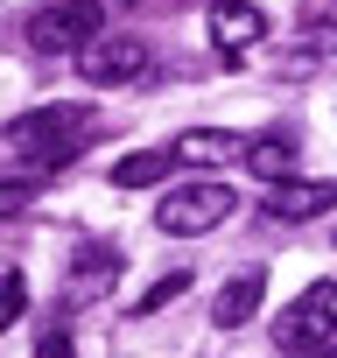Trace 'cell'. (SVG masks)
Wrapping results in <instances>:
<instances>
[{
	"instance_id": "cell-1",
	"label": "cell",
	"mask_w": 337,
	"mask_h": 358,
	"mask_svg": "<svg viewBox=\"0 0 337 358\" xmlns=\"http://www.w3.org/2000/svg\"><path fill=\"white\" fill-rule=\"evenodd\" d=\"M85 141H92V113L85 106H36V113H22L8 127V148L29 155V162H43V169H64Z\"/></svg>"
},
{
	"instance_id": "cell-2",
	"label": "cell",
	"mask_w": 337,
	"mask_h": 358,
	"mask_svg": "<svg viewBox=\"0 0 337 358\" xmlns=\"http://www.w3.org/2000/svg\"><path fill=\"white\" fill-rule=\"evenodd\" d=\"M232 211H239L232 183H176V190L155 204V225H162L168 239H204V232H218Z\"/></svg>"
},
{
	"instance_id": "cell-3",
	"label": "cell",
	"mask_w": 337,
	"mask_h": 358,
	"mask_svg": "<svg viewBox=\"0 0 337 358\" xmlns=\"http://www.w3.org/2000/svg\"><path fill=\"white\" fill-rule=\"evenodd\" d=\"M274 344L281 351H323V344H337V281H316V288H302L288 309H281V323H274Z\"/></svg>"
},
{
	"instance_id": "cell-4",
	"label": "cell",
	"mask_w": 337,
	"mask_h": 358,
	"mask_svg": "<svg viewBox=\"0 0 337 358\" xmlns=\"http://www.w3.org/2000/svg\"><path fill=\"white\" fill-rule=\"evenodd\" d=\"M92 36H106V8L99 0H57L29 22V50L36 57H78Z\"/></svg>"
},
{
	"instance_id": "cell-5",
	"label": "cell",
	"mask_w": 337,
	"mask_h": 358,
	"mask_svg": "<svg viewBox=\"0 0 337 358\" xmlns=\"http://www.w3.org/2000/svg\"><path fill=\"white\" fill-rule=\"evenodd\" d=\"M141 71H148V43H141V36H92V43L78 50V78L99 85V92L134 85Z\"/></svg>"
},
{
	"instance_id": "cell-6",
	"label": "cell",
	"mask_w": 337,
	"mask_h": 358,
	"mask_svg": "<svg viewBox=\"0 0 337 358\" xmlns=\"http://www.w3.org/2000/svg\"><path fill=\"white\" fill-rule=\"evenodd\" d=\"M330 204H337V183H323V176H281L260 211H267L274 225H309V218H323Z\"/></svg>"
},
{
	"instance_id": "cell-7",
	"label": "cell",
	"mask_w": 337,
	"mask_h": 358,
	"mask_svg": "<svg viewBox=\"0 0 337 358\" xmlns=\"http://www.w3.org/2000/svg\"><path fill=\"white\" fill-rule=\"evenodd\" d=\"M260 36H267V15H260V8H246V0H218V8H211V43H218L225 57L253 50Z\"/></svg>"
},
{
	"instance_id": "cell-8",
	"label": "cell",
	"mask_w": 337,
	"mask_h": 358,
	"mask_svg": "<svg viewBox=\"0 0 337 358\" xmlns=\"http://www.w3.org/2000/svg\"><path fill=\"white\" fill-rule=\"evenodd\" d=\"M260 295H267V274H260V267L232 274V281L218 288V302H211V323H218V330H239V323H253V316H260Z\"/></svg>"
},
{
	"instance_id": "cell-9",
	"label": "cell",
	"mask_w": 337,
	"mask_h": 358,
	"mask_svg": "<svg viewBox=\"0 0 337 358\" xmlns=\"http://www.w3.org/2000/svg\"><path fill=\"white\" fill-rule=\"evenodd\" d=\"M176 162H190V169L246 162V141H239V134H225V127H190V134H176Z\"/></svg>"
},
{
	"instance_id": "cell-10",
	"label": "cell",
	"mask_w": 337,
	"mask_h": 358,
	"mask_svg": "<svg viewBox=\"0 0 337 358\" xmlns=\"http://www.w3.org/2000/svg\"><path fill=\"white\" fill-rule=\"evenodd\" d=\"M246 169H253V176H267V183H281V176L295 169V134H288V127L253 134V141H246Z\"/></svg>"
},
{
	"instance_id": "cell-11",
	"label": "cell",
	"mask_w": 337,
	"mask_h": 358,
	"mask_svg": "<svg viewBox=\"0 0 337 358\" xmlns=\"http://www.w3.org/2000/svg\"><path fill=\"white\" fill-rule=\"evenodd\" d=\"M168 169H176V148H141V155H120L113 162V183L120 190H148V183H162Z\"/></svg>"
},
{
	"instance_id": "cell-12",
	"label": "cell",
	"mask_w": 337,
	"mask_h": 358,
	"mask_svg": "<svg viewBox=\"0 0 337 358\" xmlns=\"http://www.w3.org/2000/svg\"><path fill=\"white\" fill-rule=\"evenodd\" d=\"M113 274H120V246H106V239H92V246L78 253V288H71V295L85 302V295H99V288H106Z\"/></svg>"
},
{
	"instance_id": "cell-13",
	"label": "cell",
	"mask_w": 337,
	"mask_h": 358,
	"mask_svg": "<svg viewBox=\"0 0 337 358\" xmlns=\"http://www.w3.org/2000/svg\"><path fill=\"white\" fill-rule=\"evenodd\" d=\"M183 288H190V267H176V274H162V281H155V288H148V295H141V302H134V316H155V309H162V302H176V295H183Z\"/></svg>"
},
{
	"instance_id": "cell-14",
	"label": "cell",
	"mask_w": 337,
	"mask_h": 358,
	"mask_svg": "<svg viewBox=\"0 0 337 358\" xmlns=\"http://www.w3.org/2000/svg\"><path fill=\"white\" fill-rule=\"evenodd\" d=\"M22 309H29L22 274H0V330H15V323H22Z\"/></svg>"
},
{
	"instance_id": "cell-15",
	"label": "cell",
	"mask_w": 337,
	"mask_h": 358,
	"mask_svg": "<svg viewBox=\"0 0 337 358\" xmlns=\"http://www.w3.org/2000/svg\"><path fill=\"white\" fill-rule=\"evenodd\" d=\"M29 197H36V183H29V176H8V183H0V218H15Z\"/></svg>"
},
{
	"instance_id": "cell-16",
	"label": "cell",
	"mask_w": 337,
	"mask_h": 358,
	"mask_svg": "<svg viewBox=\"0 0 337 358\" xmlns=\"http://www.w3.org/2000/svg\"><path fill=\"white\" fill-rule=\"evenodd\" d=\"M36 358H71V337H64V330H50V337L36 344Z\"/></svg>"
},
{
	"instance_id": "cell-17",
	"label": "cell",
	"mask_w": 337,
	"mask_h": 358,
	"mask_svg": "<svg viewBox=\"0 0 337 358\" xmlns=\"http://www.w3.org/2000/svg\"><path fill=\"white\" fill-rule=\"evenodd\" d=\"M302 358H337V344H323V351H302Z\"/></svg>"
}]
</instances>
